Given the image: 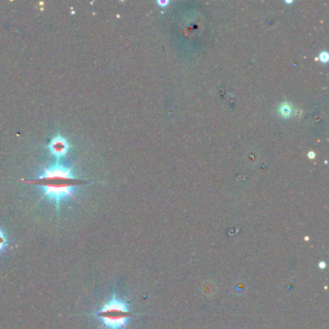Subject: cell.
Instances as JSON below:
<instances>
[{
	"instance_id": "6da1fadb",
	"label": "cell",
	"mask_w": 329,
	"mask_h": 329,
	"mask_svg": "<svg viewBox=\"0 0 329 329\" xmlns=\"http://www.w3.org/2000/svg\"><path fill=\"white\" fill-rule=\"evenodd\" d=\"M24 182L38 186L42 192V199H48L59 210L61 203L68 199H76L74 196L76 188L89 180L74 177L72 167L56 164L44 167L38 178Z\"/></svg>"
},
{
	"instance_id": "7a4b0ae2",
	"label": "cell",
	"mask_w": 329,
	"mask_h": 329,
	"mask_svg": "<svg viewBox=\"0 0 329 329\" xmlns=\"http://www.w3.org/2000/svg\"><path fill=\"white\" fill-rule=\"evenodd\" d=\"M95 316L102 326L106 329H124L126 328L132 313L126 302L113 296L102 305Z\"/></svg>"
},
{
	"instance_id": "3957f363",
	"label": "cell",
	"mask_w": 329,
	"mask_h": 329,
	"mask_svg": "<svg viewBox=\"0 0 329 329\" xmlns=\"http://www.w3.org/2000/svg\"><path fill=\"white\" fill-rule=\"evenodd\" d=\"M48 148L55 158H61L69 152L70 144L66 138L57 136L50 140Z\"/></svg>"
},
{
	"instance_id": "277c9868",
	"label": "cell",
	"mask_w": 329,
	"mask_h": 329,
	"mask_svg": "<svg viewBox=\"0 0 329 329\" xmlns=\"http://www.w3.org/2000/svg\"><path fill=\"white\" fill-rule=\"evenodd\" d=\"M279 113L282 117H290L292 114V106H290L288 102H284L279 106Z\"/></svg>"
},
{
	"instance_id": "5b68a950",
	"label": "cell",
	"mask_w": 329,
	"mask_h": 329,
	"mask_svg": "<svg viewBox=\"0 0 329 329\" xmlns=\"http://www.w3.org/2000/svg\"><path fill=\"white\" fill-rule=\"evenodd\" d=\"M8 246V238L6 234L2 229H0V253H2Z\"/></svg>"
},
{
	"instance_id": "8992f818",
	"label": "cell",
	"mask_w": 329,
	"mask_h": 329,
	"mask_svg": "<svg viewBox=\"0 0 329 329\" xmlns=\"http://www.w3.org/2000/svg\"><path fill=\"white\" fill-rule=\"evenodd\" d=\"M320 60H322V62H328V54H326V52H324V54H320Z\"/></svg>"
},
{
	"instance_id": "52a82bcc",
	"label": "cell",
	"mask_w": 329,
	"mask_h": 329,
	"mask_svg": "<svg viewBox=\"0 0 329 329\" xmlns=\"http://www.w3.org/2000/svg\"><path fill=\"white\" fill-rule=\"evenodd\" d=\"M158 4H160V5H162V6H164V5H167V4H168V2H167V1H165V2H162V1H160V2H158Z\"/></svg>"
},
{
	"instance_id": "ba28073f",
	"label": "cell",
	"mask_w": 329,
	"mask_h": 329,
	"mask_svg": "<svg viewBox=\"0 0 329 329\" xmlns=\"http://www.w3.org/2000/svg\"><path fill=\"white\" fill-rule=\"evenodd\" d=\"M309 158H315V154H314V152H310V154H309Z\"/></svg>"
}]
</instances>
